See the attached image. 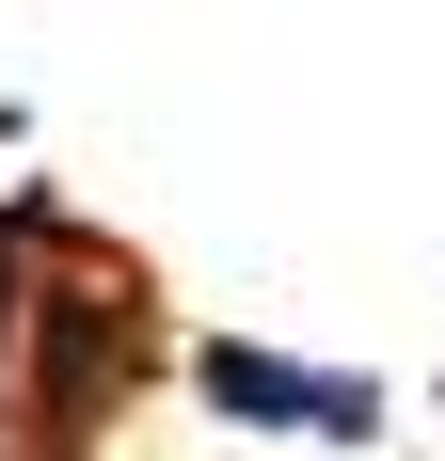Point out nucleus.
Masks as SVG:
<instances>
[{"label": "nucleus", "instance_id": "obj_1", "mask_svg": "<svg viewBox=\"0 0 445 461\" xmlns=\"http://www.w3.org/2000/svg\"><path fill=\"white\" fill-rule=\"evenodd\" d=\"M159 382V286L64 207H0V461H95Z\"/></svg>", "mask_w": 445, "mask_h": 461}, {"label": "nucleus", "instance_id": "obj_2", "mask_svg": "<svg viewBox=\"0 0 445 461\" xmlns=\"http://www.w3.org/2000/svg\"><path fill=\"white\" fill-rule=\"evenodd\" d=\"M191 382H207V414L286 429V446H366V429H382V398H366L350 366H286V350H239V334H222Z\"/></svg>", "mask_w": 445, "mask_h": 461}]
</instances>
